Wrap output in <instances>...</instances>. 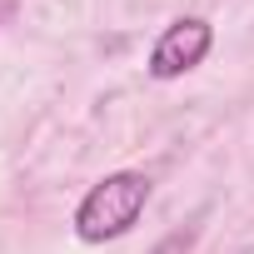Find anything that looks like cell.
<instances>
[{"label":"cell","instance_id":"3957f363","mask_svg":"<svg viewBox=\"0 0 254 254\" xmlns=\"http://www.w3.org/2000/svg\"><path fill=\"white\" fill-rule=\"evenodd\" d=\"M190 244H194V234H170L165 244H155V254H190Z\"/></svg>","mask_w":254,"mask_h":254},{"label":"cell","instance_id":"7a4b0ae2","mask_svg":"<svg viewBox=\"0 0 254 254\" xmlns=\"http://www.w3.org/2000/svg\"><path fill=\"white\" fill-rule=\"evenodd\" d=\"M209 25L204 20H175L160 40H155V50H150V70L160 75V80H175V75H185V70H194L204 55H209Z\"/></svg>","mask_w":254,"mask_h":254},{"label":"cell","instance_id":"6da1fadb","mask_svg":"<svg viewBox=\"0 0 254 254\" xmlns=\"http://www.w3.org/2000/svg\"><path fill=\"white\" fill-rule=\"evenodd\" d=\"M145 199H150V180H145V175H135V170L105 175V180L85 194V204L75 209V229H80V239L105 244V239L125 234V229L140 219Z\"/></svg>","mask_w":254,"mask_h":254}]
</instances>
